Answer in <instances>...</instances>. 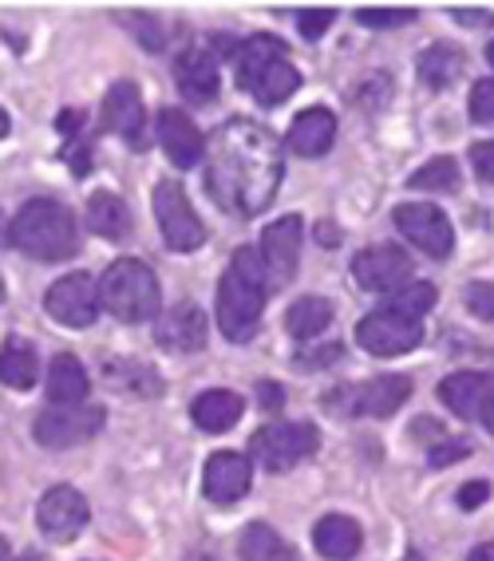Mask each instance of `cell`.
Here are the masks:
<instances>
[{"label": "cell", "instance_id": "cell-1", "mask_svg": "<svg viewBox=\"0 0 494 561\" xmlns=\"http://www.w3.org/2000/svg\"><path fill=\"white\" fill-rule=\"evenodd\" d=\"M282 142L253 119H230L206 142V191L222 210L253 218L282 186Z\"/></svg>", "mask_w": 494, "mask_h": 561}, {"label": "cell", "instance_id": "cell-2", "mask_svg": "<svg viewBox=\"0 0 494 561\" xmlns=\"http://www.w3.org/2000/svg\"><path fill=\"white\" fill-rule=\"evenodd\" d=\"M265 312V277L257 250L242 245L233 253L230 270L218 280V324H222L226 341L245 344L257 332Z\"/></svg>", "mask_w": 494, "mask_h": 561}, {"label": "cell", "instance_id": "cell-3", "mask_svg": "<svg viewBox=\"0 0 494 561\" xmlns=\"http://www.w3.org/2000/svg\"><path fill=\"white\" fill-rule=\"evenodd\" d=\"M9 241L24 257L36 261H68L80 253V226L68 206L51 198L24 202V210L9 226Z\"/></svg>", "mask_w": 494, "mask_h": 561}, {"label": "cell", "instance_id": "cell-4", "mask_svg": "<svg viewBox=\"0 0 494 561\" xmlns=\"http://www.w3.org/2000/svg\"><path fill=\"white\" fill-rule=\"evenodd\" d=\"M233 60H238V83L262 107H277L301 88V71L289 64L285 44L277 36H250L242 48L233 51Z\"/></svg>", "mask_w": 494, "mask_h": 561}, {"label": "cell", "instance_id": "cell-5", "mask_svg": "<svg viewBox=\"0 0 494 561\" xmlns=\"http://www.w3.org/2000/svg\"><path fill=\"white\" fill-rule=\"evenodd\" d=\"M162 305L159 293V277L147 261L139 257H119L112 270L103 273L100 280V309H107L112 317L127 324H142L151 321Z\"/></svg>", "mask_w": 494, "mask_h": 561}, {"label": "cell", "instance_id": "cell-6", "mask_svg": "<svg viewBox=\"0 0 494 561\" xmlns=\"http://www.w3.org/2000/svg\"><path fill=\"white\" fill-rule=\"evenodd\" d=\"M412 400V380L407 376H376L356 388H336L333 396H324V411L336 415H372V420H388Z\"/></svg>", "mask_w": 494, "mask_h": 561}, {"label": "cell", "instance_id": "cell-7", "mask_svg": "<svg viewBox=\"0 0 494 561\" xmlns=\"http://www.w3.org/2000/svg\"><path fill=\"white\" fill-rule=\"evenodd\" d=\"M317 447H321V435H317L313 423H273V427H262L250 439V455L257 459V467H265L273 474L292 471Z\"/></svg>", "mask_w": 494, "mask_h": 561}, {"label": "cell", "instance_id": "cell-8", "mask_svg": "<svg viewBox=\"0 0 494 561\" xmlns=\"http://www.w3.org/2000/svg\"><path fill=\"white\" fill-rule=\"evenodd\" d=\"M107 423V411L100 403H76V408H44L32 423V435L41 447L64 451V447H80V443L95 439L100 427Z\"/></svg>", "mask_w": 494, "mask_h": 561}, {"label": "cell", "instance_id": "cell-9", "mask_svg": "<svg viewBox=\"0 0 494 561\" xmlns=\"http://www.w3.org/2000/svg\"><path fill=\"white\" fill-rule=\"evenodd\" d=\"M154 218H159L166 250L191 253L206 241V226H203V218L194 214L191 198H186V191H182V182L166 179L154 186Z\"/></svg>", "mask_w": 494, "mask_h": 561}, {"label": "cell", "instance_id": "cell-10", "mask_svg": "<svg viewBox=\"0 0 494 561\" xmlns=\"http://www.w3.org/2000/svg\"><path fill=\"white\" fill-rule=\"evenodd\" d=\"M257 261H262L265 289H285L297 277V261H301V218L297 214H285L273 226H265Z\"/></svg>", "mask_w": 494, "mask_h": 561}, {"label": "cell", "instance_id": "cell-11", "mask_svg": "<svg viewBox=\"0 0 494 561\" xmlns=\"http://www.w3.org/2000/svg\"><path fill=\"white\" fill-rule=\"evenodd\" d=\"M420 341H424V321L400 317V312L383 309V305L356 324V344L364 352H372V356H404Z\"/></svg>", "mask_w": 494, "mask_h": 561}, {"label": "cell", "instance_id": "cell-12", "mask_svg": "<svg viewBox=\"0 0 494 561\" xmlns=\"http://www.w3.org/2000/svg\"><path fill=\"white\" fill-rule=\"evenodd\" d=\"M44 309L51 321L68 324V329H88L100 317V285L88 273H68L48 289Z\"/></svg>", "mask_w": 494, "mask_h": 561}, {"label": "cell", "instance_id": "cell-13", "mask_svg": "<svg viewBox=\"0 0 494 561\" xmlns=\"http://www.w3.org/2000/svg\"><path fill=\"white\" fill-rule=\"evenodd\" d=\"M395 230L412 241L415 250H424L427 257L444 261L455 250V230L447 214L439 206H424V202H404L395 210Z\"/></svg>", "mask_w": 494, "mask_h": 561}, {"label": "cell", "instance_id": "cell-14", "mask_svg": "<svg viewBox=\"0 0 494 561\" xmlns=\"http://www.w3.org/2000/svg\"><path fill=\"white\" fill-rule=\"evenodd\" d=\"M353 277L368 293H395L412 280V257L400 245H372L353 257Z\"/></svg>", "mask_w": 494, "mask_h": 561}, {"label": "cell", "instance_id": "cell-15", "mask_svg": "<svg viewBox=\"0 0 494 561\" xmlns=\"http://www.w3.org/2000/svg\"><path fill=\"white\" fill-rule=\"evenodd\" d=\"M103 127L127 139V147L142 151L147 147V111H142V91L139 83L119 80L107 95H103V111H100Z\"/></svg>", "mask_w": 494, "mask_h": 561}, {"label": "cell", "instance_id": "cell-16", "mask_svg": "<svg viewBox=\"0 0 494 561\" xmlns=\"http://www.w3.org/2000/svg\"><path fill=\"white\" fill-rule=\"evenodd\" d=\"M88 499H83L76 486H51L48 494L36 506V522L51 541H71L80 538L83 526H88Z\"/></svg>", "mask_w": 494, "mask_h": 561}, {"label": "cell", "instance_id": "cell-17", "mask_svg": "<svg viewBox=\"0 0 494 561\" xmlns=\"http://www.w3.org/2000/svg\"><path fill=\"white\" fill-rule=\"evenodd\" d=\"M250 479H253V467L245 455L238 451H218L210 455L206 462V474H203V486H206V499L214 506H233V502H242L245 491H250Z\"/></svg>", "mask_w": 494, "mask_h": 561}, {"label": "cell", "instance_id": "cell-18", "mask_svg": "<svg viewBox=\"0 0 494 561\" xmlns=\"http://www.w3.org/2000/svg\"><path fill=\"white\" fill-rule=\"evenodd\" d=\"M159 142H162V151H166V159H171L174 167H182V171H191L206 151L203 130L194 127V119L186 111H174V107L159 111Z\"/></svg>", "mask_w": 494, "mask_h": 561}, {"label": "cell", "instance_id": "cell-19", "mask_svg": "<svg viewBox=\"0 0 494 561\" xmlns=\"http://www.w3.org/2000/svg\"><path fill=\"white\" fill-rule=\"evenodd\" d=\"M154 344L159 348H166V352H198V348H206V317H203V309L198 305H191V301H182V305H174L166 317H162L159 324H154Z\"/></svg>", "mask_w": 494, "mask_h": 561}, {"label": "cell", "instance_id": "cell-20", "mask_svg": "<svg viewBox=\"0 0 494 561\" xmlns=\"http://www.w3.org/2000/svg\"><path fill=\"white\" fill-rule=\"evenodd\" d=\"M491 396H494V380L483 376V371H451V376L439 383V400H444L459 420H479Z\"/></svg>", "mask_w": 494, "mask_h": 561}, {"label": "cell", "instance_id": "cell-21", "mask_svg": "<svg viewBox=\"0 0 494 561\" xmlns=\"http://www.w3.org/2000/svg\"><path fill=\"white\" fill-rule=\"evenodd\" d=\"M174 80H179V91L191 103H210L218 95V64H214V51L206 48H186L174 64Z\"/></svg>", "mask_w": 494, "mask_h": 561}, {"label": "cell", "instance_id": "cell-22", "mask_svg": "<svg viewBox=\"0 0 494 561\" xmlns=\"http://www.w3.org/2000/svg\"><path fill=\"white\" fill-rule=\"evenodd\" d=\"M336 139V115L324 107L301 111L289 127V151L301 154V159H317V154H329Z\"/></svg>", "mask_w": 494, "mask_h": 561}, {"label": "cell", "instance_id": "cell-23", "mask_svg": "<svg viewBox=\"0 0 494 561\" xmlns=\"http://www.w3.org/2000/svg\"><path fill=\"white\" fill-rule=\"evenodd\" d=\"M242 411H245V400L230 388H210L191 403L194 423H198L203 432H210V435L230 432L233 423L242 420Z\"/></svg>", "mask_w": 494, "mask_h": 561}, {"label": "cell", "instance_id": "cell-24", "mask_svg": "<svg viewBox=\"0 0 494 561\" xmlns=\"http://www.w3.org/2000/svg\"><path fill=\"white\" fill-rule=\"evenodd\" d=\"M360 522H353L348 514H324L313 530V546L321 558L329 561H348L353 553H360Z\"/></svg>", "mask_w": 494, "mask_h": 561}, {"label": "cell", "instance_id": "cell-25", "mask_svg": "<svg viewBox=\"0 0 494 561\" xmlns=\"http://www.w3.org/2000/svg\"><path fill=\"white\" fill-rule=\"evenodd\" d=\"M88 371H83V364L71 356V352H60L56 360H51L48 368V400L56 403V408H76V403L88 400Z\"/></svg>", "mask_w": 494, "mask_h": 561}, {"label": "cell", "instance_id": "cell-26", "mask_svg": "<svg viewBox=\"0 0 494 561\" xmlns=\"http://www.w3.org/2000/svg\"><path fill=\"white\" fill-rule=\"evenodd\" d=\"M88 226L100 238L107 241H123L131 233V210H127V202L112 191H100L88 198Z\"/></svg>", "mask_w": 494, "mask_h": 561}, {"label": "cell", "instance_id": "cell-27", "mask_svg": "<svg viewBox=\"0 0 494 561\" xmlns=\"http://www.w3.org/2000/svg\"><path fill=\"white\" fill-rule=\"evenodd\" d=\"M336 309L324 297H301L292 301L289 312H285V329H289L292 341H317L329 324H333Z\"/></svg>", "mask_w": 494, "mask_h": 561}, {"label": "cell", "instance_id": "cell-28", "mask_svg": "<svg viewBox=\"0 0 494 561\" xmlns=\"http://www.w3.org/2000/svg\"><path fill=\"white\" fill-rule=\"evenodd\" d=\"M103 376H107L112 388L127 391V396H139V400H154V396L162 391V376L151 368V364H142V360L103 364Z\"/></svg>", "mask_w": 494, "mask_h": 561}, {"label": "cell", "instance_id": "cell-29", "mask_svg": "<svg viewBox=\"0 0 494 561\" xmlns=\"http://www.w3.org/2000/svg\"><path fill=\"white\" fill-rule=\"evenodd\" d=\"M41 380V360H36V348L12 336L4 348H0V383L4 388H32Z\"/></svg>", "mask_w": 494, "mask_h": 561}, {"label": "cell", "instance_id": "cell-30", "mask_svg": "<svg viewBox=\"0 0 494 561\" xmlns=\"http://www.w3.org/2000/svg\"><path fill=\"white\" fill-rule=\"evenodd\" d=\"M463 68H467L463 51L451 48V44H432V48L415 60V71H420V80H424L427 88H447V83H455L463 76Z\"/></svg>", "mask_w": 494, "mask_h": 561}, {"label": "cell", "instance_id": "cell-31", "mask_svg": "<svg viewBox=\"0 0 494 561\" xmlns=\"http://www.w3.org/2000/svg\"><path fill=\"white\" fill-rule=\"evenodd\" d=\"M407 186L412 191H427V194H451L459 191V162L447 159V154H439V159L424 162L420 171L407 179Z\"/></svg>", "mask_w": 494, "mask_h": 561}, {"label": "cell", "instance_id": "cell-32", "mask_svg": "<svg viewBox=\"0 0 494 561\" xmlns=\"http://www.w3.org/2000/svg\"><path fill=\"white\" fill-rule=\"evenodd\" d=\"M435 297H439V293H435V285H427V280H415V285H407V289H395L383 309L400 312V317H412V321H424L427 312L435 309Z\"/></svg>", "mask_w": 494, "mask_h": 561}, {"label": "cell", "instance_id": "cell-33", "mask_svg": "<svg viewBox=\"0 0 494 561\" xmlns=\"http://www.w3.org/2000/svg\"><path fill=\"white\" fill-rule=\"evenodd\" d=\"M277 546H282V538L265 522H253V526H245L242 541H238V553H242V561H269V553Z\"/></svg>", "mask_w": 494, "mask_h": 561}, {"label": "cell", "instance_id": "cell-34", "mask_svg": "<svg viewBox=\"0 0 494 561\" xmlns=\"http://www.w3.org/2000/svg\"><path fill=\"white\" fill-rule=\"evenodd\" d=\"M463 301H467V309H471V317L491 324L494 321V280H471L463 293Z\"/></svg>", "mask_w": 494, "mask_h": 561}, {"label": "cell", "instance_id": "cell-35", "mask_svg": "<svg viewBox=\"0 0 494 561\" xmlns=\"http://www.w3.org/2000/svg\"><path fill=\"white\" fill-rule=\"evenodd\" d=\"M356 21L364 28H400L415 21V9H356Z\"/></svg>", "mask_w": 494, "mask_h": 561}, {"label": "cell", "instance_id": "cell-36", "mask_svg": "<svg viewBox=\"0 0 494 561\" xmlns=\"http://www.w3.org/2000/svg\"><path fill=\"white\" fill-rule=\"evenodd\" d=\"M333 21H336L333 9H305V12H297V28H301L305 41H321L324 32L333 28Z\"/></svg>", "mask_w": 494, "mask_h": 561}, {"label": "cell", "instance_id": "cell-37", "mask_svg": "<svg viewBox=\"0 0 494 561\" xmlns=\"http://www.w3.org/2000/svg\"><path fill=\"white\" fill-rule=\"evenodd\" d=\"M471 119L494 127V80H479L471 91Z\"/></svg>", "mask_w": 494, "mask_h": 561}, {"label": "cell", "instance_id": "cell-38", "mask_svg": "<svg viewBox=\"0 0 494 561\" xmlns=\"http://www.w3.org/2000/svg\"><path fill=\"white\" fill-rule=\"evenodd\" d=\"M344 356V348L336 341L329 344H317V348H301L297 352V364H301L305 371H313V368H329V364H336Z\"/></svg>", "mask_w": 494, "mask_h": 561}, {"label": "cell", "instance_id": "cell-39", "mask_svg": "<svg viewBox=\"0 0 494 561\" xmlns=\"http://www.w3.org/2000/svg\"><path fill=\"white\" fill-rule=\"evenodd\" d=\"M131 28L142 36L147 51H159L162 48V28L154 24V16H147V12H135V16H131Z\"/></svg>", "mask_w": 494, "mask_h": 561}, {"label": "cell", "instance_id": "cell-40", "mask_svg": "<svg viewBox=\"0 0 494 561\" xmlns=\"http://www.w3.org/2000/svg\"><path fill=\"white\" fill-rule=\"evenodd\" d=\"M471 162H474V171H479V179L494 182V139L474 142V147H471Z\"/></svg>", "mask_w": 494, "mask_h": 561}, {"label": "cell", "instance_id": "cell-41", "mask_svg": "<svg viewBox=\"0 0 494 561\" xmlns=\"http://www.w3.org/2000/svg\"><path fill=\"white\" fill-rule=\"evenodd\" d=\"M257 403H262V411H282L285 408V388L273 380H262L257 383Z\"/></svg>", "mask_w": 494, "mask_h": 561}, {"label": "cell", "instance_id": "cell-42", "mask_svg": "<svg viewBox=\"0 0 494 561\" xmlns=\"http://www.w3.org/2000/svg\"><path fill=\"white\" fill-rule=\"evenodd\" d=\"M486 499H491V482H467L463 491H459V506H463V511L483 506Z\"/></svg>", "mask_w": 494, "mask_h": 561}, {"label": "cell", "instance_id": "cell-43", "mask_svg": "<svg viewBox=\"0 0 494 561\" xmlns=\"http://www.w3.org/2000/svg\"><path fill=\"white\" fill-rule=\"evenodd\" d=\"M467 451H471V447H467L463 439H459V443H451V439L439 443V447L432 451V467H447V462H459V455H467Z\"/></svg>", "mask_w": 494, "mask_h": 561}, {"label": "cell", "instance_id": "cell-44", "mask_svg": "<svg viewBox=\"0 0 494 561\" xmlns=\"http://www.w3.org/2000/svg\"><path fill=\"white\" fill-rule=\"evenodd\" d=\"M56 127H60V135L64 139H80V127H83V111H76V107H68L56 119Z\"/></svg>", "mask_w": 494, "mask_h": 561}, {"label": "cell", "instance_id": "cell-45", "mask_svg": "<svg viewBox=\"0 0 494 561\" xmlns=\"http://www.w3.org/2000/svg\"><path fill=\"white\" fill-rule=\"evenodd\" d=\"M412 435H415V439H420V443H435V447H439V439H444V432H439V423H435V420H415L412 423ZM435 447H432V451H435Z\"/></svg>", "mask_w": 494, "mask_h": 561}, {"label": "cell", "instance_id": "cell-46", "mask_svg": "<svg viewBox=\"0 0 494 561\" xmlns=\"http://www.w3.org/2000/svg\"><path fill=\"white\" fill-rule=\"evenodd\" d=\"M455 21H463V24H471V28H479V24H491L494 16H491V12H483V9H455Z\"/></svg>", "mask_w": 494, "mask_h": 561}, {"label": "cell", "instance_id": "cell-47", "mask_svg": "<svg viewBox=\"0 0 494 561\" xmlns=\"http://www.w3.org/2000/svg\"><path fill=\"white\" fill-rule=\"evenodd\" d=\"M317 241H321L324 250H336V245H341V230H336L333 221H321V226H317Z\"/></svg>", "mask_w": 494, "mask_h": 561}, {"label": "cell", "instance_id": "cell-48", "mask_svg": "<svg viewBox=\"0 0 494 561\" xmlns=\"http://www.w3.org/2000/svg\"><path fill=\"white\" fill-rule=\"evenodd\" d=\"M467 561H494V541H483V546H474V553Z\"/></svg>", "mask_w": 494, "mask_h": 561}, {"label": "cell", "instance_id": "cell-49", "mask_svg": "<svg viewBox=\"0 0 494 561\" xmlns=\"http://www.w3.org/2000/svg\"><path fill=\"white\" fill-rule=\"evenodd\" d=\"M479 423H483L486 432L494 435V396H491V400H486V408H483V415H479Z\"/></svg>", "mask_w": 494, "mask_h": 561}, {"label": "cell", "instance_id": "cell-50", "mask_svg": "<svg viewBox=\"0 0 494 561\" xmlns=\"http://www.w3.org/2000/svg\"><path fill=\"white\" fill-rule=\"evenodd\" d=\"M269 561H301V558H297V550H289V546H277V550L269 553Z\"/></svg>", "mask_w": 494, "mask_h": 561}, {"label": "cell", "instance_id": "cell-51", "mask_svg": "<svg viewBox=\"0 0 494 561\" xmlns=\"http://www.w3.org/2000/svg\"><path fill=\"white\" fill-rule=\"evenodd\" d=\"M9 127H12V123H9V111L0 107V139H4V135H9Z\"/></svg>", "mask_w": 494, "mask_h": 561}, {"label": "cell", "instance_id": "cell-52", "mask_svg": "<svg viewBox=\"0 0 494 561\" xmlns=\"http://www.w3.org/2000/svg\"><path fill=\"white\" fill-rule=\"evenodd\" d=\"M0 245H9V221H4V214H0Z\"/></svg>", "mask_w": 494, "mask_h": 561}, {"label": "cell", "instance_id": "cell-53", "mask_svg": "<svg viewBox=\"0 0 494 561\" xmlns=\"http://www.w3.org/2000/svg\"><path fill=\"white\" fill-rule=\"evenodd\" d=\"M0 561H12V553H9V538H0Z\"/></svg>", "mask_w": 494, "mask_h": 561}, {"label": "cell", "instance_id": "cell-54", "mask_svg": "<svg viewBox=\"0 0 494 561\" xmlns=\"http://www.w3.org/2000/svg\"><path fill=\"white\" fill-rule=\"evenodd\" d=\"M186 561H214V558H210V553H191Z\"/></svg>", "mask_w": 494, "mask_h": 561}, {"label": "cell", "instance_id": "cell-55", "mask_svg": "<svg viewBox=\"0 0 494 561\" xmlns=\"http://www.w3.org/2000/svg\"><path fill=\"white\" fill-rule=\"evenodd\" d=\"M486 60H491V68H494V41H491V48H486Z\"/></svg>", "mask_w": 494, "mask_h": 561}, {"label": "cell", "instance_id": "cell-56", "mask_svg": "<svg viewBox=\"0 0 494 561\" xmlns=\"http://www.w3.org/2000/svg\"><path fill=\"white\" fill-rule=\"evenodd\" d=\"M0 305H4V280H0Z\"/></svg>", "mask_w": 494, "mask_h": 561}, {"label": "cell", "instance_id": "cell-57", "mask_svg": "<svg viewBox=\"0 0 494 561\" xmlns=\"http://www.w3.org/2000/svg\"><path fill=\"white\" fill-rule=\"evenodd\" d=\"M21 561H41V558H32V553H28V558H21Z\"/></svg>", "mask_w": 494, "mask_h": 561}, {"label": "cell", "instance_id": "cell-58", "mask_svg": "<svg viewBox=\"0 0 494 561\" xmlns=\"http://www.w3.org/2000/svg\"><path fill=\"white\" fill-rule=\"evenodd\" d=\"M407 561H420V553H412V558H407Z\"/></svg>", "mask_w": 494, "mask_h": 561}]
</instances>
